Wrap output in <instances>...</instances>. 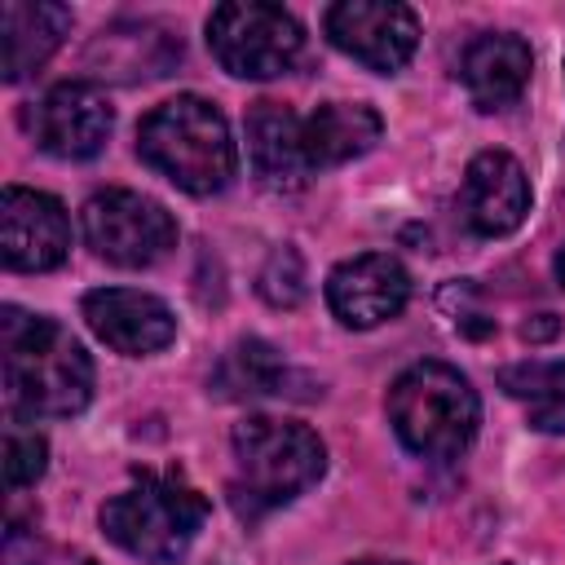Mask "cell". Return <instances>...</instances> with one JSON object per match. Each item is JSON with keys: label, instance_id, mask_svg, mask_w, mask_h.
<instances>
[{"label": "cell", "instance_id": "obj_1", "mask_svg": "<svg viewBox=\"0 0 565 565\" xmlns=\"http://www.w3.org/2000/svg\"><path fill=\"white\" fill-rule=\"evenodd\" d=\"M0 349H4V393L18 415L66 419L88 406L93 362H88L84 344L53 318L4 305Z\"/></svg>", "mask_w": 565, "mask_h": 565}, {"label": "cell", "instance_id": "obj_2", "mask_svg": "<svg viewBox=\"0 0 565 565\" xmlns=\"http://www.w3.org/2000/svg\"><path fill=\"white\" fill-rule=\"evenodd\" d=\"M137 154L185 194H221L238 172L225 115L194 93H181L141 119Z\"/></svg>", "mask_w": 565, "mask_h": 565}, {"label": "cell", "instance_id": "obj_3", "mask_svg": "<svg viewBox=\"0 0 565 565\" xmlns=\"http://www.w3.org/2000/svg\"><path fill=\"white\" fill-rule=\"evenodd\" d=\"M230 446H234L230 499L247 521L291 503L327 468V446L318 441V433L274 415H247L243 424H234Z\"/></svg>", "mask_w": 565, "mask_h": 565}, {"label": "cell", "instance_id": "obj_4", "mask_svg": "<svg viewBox=\"0 0 565 565\" xmlns=\"http://www.w3.org/2000/svg\"><path fill=\"white\" fill-rule=\"evenodd\" d=\"M388 419L397 441L419 459H459L481 424V402L446 362H415L388 388Z\"/></svg>", "mask_w": 565, "mask_h": 565}, {"label": "cell", "instance_id": "obj_5", "mask_svg": "<svg viewBox=\"0 0 565 565\" xmlns=\"http://www.w3.org/2000/svg\"><path fill=\"white\" fill-rule=\"evenodd\" d=\"M207 512L212 503L190 481L141 472L128 490L102 503V530L128 556H141L150 565H172L190 552Z\"/></svg>", "mask_w": 565, "mask_h": 565}, {"label": "cell", "instance_id": "obj_6", "mask_svg": "<svg viewBox=\"0 0 565 565\" xmlns=\"http://www.w3.org/2000/svg\"><path fill=\"white\" fill-rule=\"evenodd\" d=\"M207 49L238 79H274L300 57L305 31L282 4L225 0L207 18Z\"/></svg>", "mask_w": 565, "mask_h": 565}, {"label": "cell", "instance_id": "obj_7", "mask_svg": "<svg viewBox=\"0 0 565 565\" xmlns=\"http://www.w3.org/2000/svg\"><path fill=\"white\" fill-rule=\"evenodd\" d=\"M79 225H84V243L102 260L124 269H146L177 247L172 212L137 190H97L84 203Z\"/></svg>", "mask_w": 565, "mask_h": 565}, {"label": "cell", "instance_id": "obj_8", "mask_svg": "<svg viewBox=\"0 0 565 565\" xmlns=\"http://www.w3.org/2000/svg\"><path fill=\"white\" fill-rule=\"evenodd\" d=\"M322 26L340 53L375 75H397L419 44V18L397 0H340L327 9Z\"/></svg>", "mask_w": 565, "mask_h": 565}, {"label": "cell", "instance_id": "obj_9", "mask_svg": "<svg viewBox=\"0 0 565 565\" xmlns=\"http://www.w3.org/2000/svg\"><path fill=\"white\" fill-rule=\"evenodd\" d=\"M71 252V221L66 207L26 185H4L0 194V256L18 274L57 269Z\"/></svg>", "mask_w": 565, "mask_h": 565}, {"label": "cell", "instance_id": "obj_10", "mask_svg": "<svg viewBox=\"0 0 565 565\" xmlns=\"http://www.w3.org/2000/svg\"><path fill=\"white\" fill-rule=\"evenodd\" d=\"M406 300H411V274L388 252L353 256V260L335 265L327 278V305L353 331H371V327L397 318L406 309Z\"/></svg>", "mask_w": 565, "mask_h": 565}, {"label": "cell", "instance_id": "obj_11", "mask_svg": "<svg viewBox=\"0 0 565 565\" xmlns=\"http://www.w3.org/2000/svg\"><path fill=\"white\" fill-rule=\"evenodd\" d=\"M110 102L84 84V79H66L57 88H49L40 97V106L31 110V132L40 141V150L57 154V159H93L106 137H110Z\"/></svg>", "mask_w": 565, "mask_h": 565}, {"label": "cell", "instance_id": "obj_12", "mask_svg": "<svg viewBox=\"0 0 565 565\" xmlns=\"http://www.w3.org/2000/svg\"><path fill=\"white\" fill-rule=\"evenodd\" d=\"M84 322L102 344H110L124 358L159 353L177 335L172 309L159 296L132 291V287H97V291H88L84 296Z\"/></svg>", "mask_w": 565, "mask_h": 565}, {"label": "cell", "instance_id": "obj_13", "mask_svg": "<svg viewBox=\"0 0 565 565\" xmlns=\"http://www.w3.org/2000/svg\"><path fill=\"white\" fill-rule=\"evenodd\" d=\"M530 212V181L525 168L508 150H481L472 154L463 172V221L481 238L512 234Z\"/></svg>", "mask_w": 565, "mask_h": 565}, {"label": "cell", "instance_id": "obj_14", "mask_svg": "<svg viewBox=\"0 0 565 565\" xmlns=\"http://www.w3.org/2000/svg\"><path fill=\"white\" fill-rule=\"evenodd\" d=\"M247 154L256 181L269 190H300L313 177L305 154V119L282 102H256L247 110Z\"/></svg>", "mask_w": 565, "mask_h": 565}, {"label": "cell", "instance_id": "obj_15", "mask_svg": "<svg viewBox=\"0 0 565 565\" xmlns=\"http://www.w3.org/2000/svg\"><path fill=\"white\" fill-rule=\"evenodd\" d=\"M530 66H534V53L521 35L486 31L463 49L459 75H463V88H468L477 110H503L530 84Z\"/></svg>", "mask_w": 565, "mask_h": 565}, {"label": "cell", "instance_id": "obj_16", "mask_svg": "<svg viewBox=\"0 0 565 565\" xmlns=\"http://www.w3.org/2000/svg\"><path fill=\"white\" fill-rule=\"evenodd\" d=\"M66 31H71V9L66 4H44V0L0 4V66H4V79L18 84L31 71H40L57 53Z\"/></svg>", "mask_w": 565, "mask_h": 565}, {"label": "cell", "instance_id": "obj_17", "mask_svg": "<svg viewBox=\"0 0 565 565\" xmlns=\"http://www.w3.org/2000/svg\"><path fill=\"white\" fill-rule=\"evenodd\" d=\"M384 124L366 102H327L313 115H305V154L309 168H340L358 154H366L380 141Z\"/></svg>", "mask_w": 565, "mask_h": 565}, {"label": "cell", "instance_id": "obj_18", "mask_svg": "<svg viewBox=\"0 0 565 565\" xmlns=\"http://www.w3.org/2000/svg\"><path fill=\"white\" fill-rule=\"evenodd\" d=\"M499 388L525 406L530 428L539 433H565V362H516L499 371Z\"/></svg>", "mask_w": 565, "mask_h": 565}, {"label": "cell", "instance_id": "obj_19", "mask_svg": "<svg viewBox=\"0 0 565 565\" xmlns=\"http://www.w3.org/2000/svg\"><path fill=\"white\" fill-rule=\"evenodd\" d=\"M291 380V371L278 362V353L265 344V340H243L230 358H225V371H221V388L230 397H260V393H287L282 384Z\"/></svg>", "mask_w": 565, "mask_h": 565}, {"label": "cell", "instance_id": "obj_20", "mask_svg": "<svg viewBox=\"0 0 565 565\" xmlns=\"http://www.w3.org/2000/svg\"><path fill=\"white\" fill-rule=\"evenodd\" d=\"M44 463H49V446L35 428H9L4 437V481L18 490V486H35L44 477Z\"/></svg>", "mask_w": 565, "mask_h": 565}, {"label": "cell", "instance_id": "obj_21", "mask_svg": "<svg viewBox=\"0 0 565 565\" xmlns=\"http://www.w3.org/2000/svg\"><path fill=\"white\" fill-rule=\"evenodd\" d=\"M260 296L278 309H291L300 296H305V269H300V256L291 247H278L260 274Z\"/></svg>", "mask_w": 565, "mask_h": 565}, {"label": "cell", "instance_id": "obj_22", "mask_svg": "<svg viewBox=\"0 0 565 565\" xmlns=\"http://www.w3.org/2000/svg\"><path fill=\"white\" fill-rule=\"evenodd\" d=\"M556 278L565 282V247H561V256H556Z\"/></svg>", "mask_w": 565, "mask_h": 565}, {"label": "cell", "instance_id": "obj_23", "mask_svg": "<svg viewBox=\"0 0 565 565\" xmlns=\"http://www.w3.org/2000/svg\"><path fill=\"white\" fill-rule=\"evenodd\" d=\"M353 565H402V561H353Z\"/></svg>", "mask_w": 565, "mask_h": 565}, {"label": "cell", "instance_id": "obj_24", "mask_svg": "<svg viewBox=\"0 0 565 565\" xmlns=\"http://www.w3.org/2000/svg\"><path fill=\"white\" fill-rule=\"evenodd\" d=\"M503 565H508V561H503Z\"/></svg>", "mask_w": 565, "mask_h": 565}]
</instances>
